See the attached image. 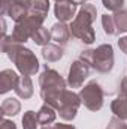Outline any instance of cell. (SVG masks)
<instances>
[{
    "label": "cell",
    "mask_w": 127,
    "mask_h": 129,
    "mask_svg": "<svg viewBox=\"0 0 127 129\" xmlns=\"http://www.w3.org/2000/svg\"><path fill=\"white\" fill-rule=\"evenodd\" d=\"M0 48L2 51L8 56V59L15 64V68L18 69V72L21 75H36L40 63L36 57V54L33 53L30 48L24 47L23 44H18L12 39V36L6 35L0 38Z\"/></svg>",
    "instance_id": "obj_1"
},
{
    "label": "cell",
    "mask_w": 127,
    "mask_h": 129,
    "mask_svg": "<svg viewBox=\"0 0 127 129\" xmlns=\"http://www.w3.org/2000/svg\"><path fill=\"white\" fill-rule=\"evenodd\" d=\"M97 17V8L91 3L81 5L76 17L70 23V33L73 38L79 39L81 42L90 45L96 41V32L93 29V23Z\"/></svg>",
    "instance_id": "obj_2"
},
{
    "label": "cell",
    "mask_w": 127,
    "mask_h": 129,
    "mask_svg": "<svg viewBox=\"0 0 127 129\" xmlns=\"http://www.w3.org/2000/svg\"><path fill=\"white\" fill-rule=\"evenodd\" d=\"M42 99L45 104L57 110L60 119H63L64 122H72L76 117L79 107L82 105L79 93H75L73 90H67V89L45 95L42 96Z\"/></svg>",
    "instance_id": "obj_3"
},
{
    "label": "cell",
    "mask_w": 127,
    "mask_h": 129,
    "mask_svg": "<svg viewBox=\"0 0 127 129\" xmlns=\"http://www.w3.org/2000/svg\"><path fill=\"white\" fill-rule=\"evenodd\" d=\"M79 59L99 74H109L114 69V48L111 44H102L94 50H84Z\"/></svg>",
    "instance_id": "obj_4"
},
{
    "label": "cell",
    "mask_w": 127,
    "mask_h": 129,
    "mask_svg": "<svg viewBox=\"0 0 127 129\" xmlns=\"http://www.w3.org/2000/svg\"><path fill=\"white\" fill-rule=\"evenodd\" d=\"M45 20H46L45 17L29 14L23 20H20V21L15 23V26L12 29V33H11L12 39L15 42H18V44H26L29 39L33 38V35L43 26Z\"/></svg>",
    "instance_id": "obj_5"
},
{
    "label": "cell",
    "mask_w": 127,
    "mask_h": 129,
    "mask_svg": "<svg viewBox=\"0 0 127 129\" xmlns=\"http://www.w3.org/2000/svg\"><path fill=\"white\" fill-rule=\"evenodd\" d=\"M39 87H40V98L54 92H60L67 87V81L52 68L45 66L43 72L39 75Z\"/></svg>",
    "instance_id": "obj_6"
},
{
    "label": "cell",
    "mask_w": 127,
    "mask_h": 129,
    "mask_svg": "<svg viewBox=\"0 0 127 129\" xmlns=\"http://www.w3.org/2000/svg\"><path fill=\"white\" fill-rule=\"evenodd\" d=\"M79 98H81V102L82 105L90 110V111H99L102 107H103V99H105V95H103V90L100 87L99 83L96 81H90L87 83L81 92H79Z\"/></svg>",
    "instance_id": "obj_7"
},
{
    "label": "cell",
    "mask_w": 127,
    "mask_h": 129,
    "mask_svg": "<svg viewBox=\"0 0 127 129\" xmlns=\"http://www.w3.org/2000/svg\"><path fill=\"white\" fill-rule=\"evenodd\" d=\"M90 66L82 62L81 59L72 62L69 68V75H67V86L70 89H82L84 81L88 78L90 75Z\"/></svg>",
    "instance_id": "obj_8"
},
{
    "label": "cell",
    "mask_w": 127,
    "mask_h": 129,
    "mask_svg": "<svg viewBox=\"0 0 127 129\" xmlns=\"http://www.w3.org/2000/svg\"><path fill=\"white\" fill-rule=\"evenodd\" d=\"M78 3L73 0H63V2H55L54 5V15L60 23H69L72 18L76 17L78 14Z\"/></svg>",
    "instance_id": "obj_9"
},
{
    "label": "cell",
    "mask_w": 127,
    "mask_h": 129,
    "mask_svg": "<svg viewBox=\"0 0 127 129\" xmlns=\"http://www.w3.org/2000/svg\"><path fill=\"white\" fill-rule=\"evenodd\" d=\"M30 5H32L30 0H11L6 17H9L11 20H14L17 23V21H20V20H23L24 17L29 15Z\"/></svg>",
    "instance_id": "obj_10"
},
{
    "label": "cell",
    "mask_w": 127,
    "mask_h": 129,
    "mask_svg": "<svg viewBox=\"0 0 127 129\" xmlns=\"http://www.w3.org/2000/svg\"><path fill=\"white\" fill-rule=\"evenodd\" d=\"M20 75L14 69H3L0 72V93L5 95L11 90H15Z\"/></svg>",
    "instance_id": "obj_11"
},
{
    "label": "cell",
    "mask_w": 127,
    "mask_h": 129,
    "mask_svg": "<svg viewBox=\"0 0 127 129\" xmlns=\"http://www.w3.org/2000/svg\"><path fill=\"white\" fill-rule=\"evenodd\" d=\"M51 36H52V41L57 44V45H61L64 47L69 41H70V26H67V23H60L57 21L52 27H51Z\"/></svg>",
    "instance_id": "obj_12"
},
{
    "label": "cell",
    "mask_w": 127,
    "mask_h": 129,
    "mask_svg": "<svg viewBox=\"0 0 127 129\" xmlns=\"http://www.w3.org/2000/svg\"><path fill=\"white\" fill-rule=\"evenodd\" d=\"M15 95L24 101L30 99L34 93V89H33V81L29 75H20V80H18V84L15 87Z\"/></svg>",
    "instance_id": "obj_13"
},
{
    "label": "cell",
    "mask_w": 127,
    "mask_h": 129,
    "mask_svg": "<svg viewBox=\"0 0 127 129\" xmlns=\"http://www.w3.org/2000/svg\"><path fill=\"white\" fill-rule=\"evenodd\" d=\"M64 56V50L61 45L57 44H48L45 47H42V57L46 63H54L58 62Z\"/></svg>",
    "instance_id": "obj_14"
},
{
    "label": "cell",
    "mask_w": 127,
    "mask_h": 129,
    "mask_svg": "<svg viewBox=\"0 0 127 129\" xmlns=\"http://www.w3.org/2000/svg\"><path fill=\"white\" fill-rule=\"evenodd\" d=\"M57 114H58V113H57V110H55L54 107H51V105H48V104H43V105L39 108V111H37L39 123H40L42 126H48V125H51V123L55 122Z\"/></svg>",
    "instance_id": "obj_15"
},
{
    "label": "cell",
    "mask_w": 127,
    "mask_h": 129,
    "mask_svg": "<svg viewBox=\"0 0 127 129\" xmlns=\"http://www.w3.org/2000/svg\"><path fill=\"white\" fill-rule=\"evenodd\" d=\"M21 111V104L17 98H8L2 102V107H0V114L2 117H12V116H17L18 113Z\"/></svg>",
    "instance_id": "obj_16"
},
{
    "label": "cell",
    "mask_w": 127,
    "mask_h": 129,
    "mask_svg": "<svg viewBox=\"0 0 127 129\" xmlns=\"http://www.w3.org/2000/svg\"><path fill=\"white\" fill-rule=\"evenodd\" d=\"M30 12L33 15H40V17H48L49 12V0H30Z\"/></svg>",
    "instance_id": "obj_17"
},
{
    "label": "cell",
    "mask_w": 127,
    "mask_h": 129,
    "mask_svg": "<svg viewBox=\"0 0 127 129\" xmlns=\"http://www.w3.org/2000/svg\"><path fill=\"white\" fill-rule=\"evenodd\" d=\"M32 41L36 44V45H40V47H45V45H48V44H51V41H52V36H51V30H48L46 27H40L37 32L33 35Z\"/></svg>",
    "instance_id": "obj_18"
},
{
    "label": "cell",
    "mask_w": 127,
    "mask_h": 129,
    "mask_svg": "<svg viewBox=\"0 0 127 129\" xmlns=\"http://www.w3.org/2000/svg\"><path fill=\"white\" fill-rule=\"evenodd\" d=\"M21 122H23V129H37L39 125H40L39 119H37V113L32 111V110H29V111L24 113Z\"/></svg>",
    "instance_id": "obj_19"
},
{
    "label": "cell",
    "mask_w": 127,
    "mask_h": 129,
    "mask_svg": "<svg viewBox=\"0 0 127 129\" xmlns=\"http://www.w3.org/2000/svg\"><path fill=\"white\" fill-rule=\"evenodd\" d=\"M114 21L117 33H126L127 32V9H121L114 14Z\"/></svg>",
    "instance_id": "obj_20"
},
{
    "label": "cell",
    "mask_w": 127,
    "mask_h": 129,
    "mask_svg": "<svg viewBox=\"0 0 127 129\" xmlns=\"http://www.w3.org/2000/svg\"><path fill=\"white\" fill-rule=\"evenodd\" d=\"M102 27H103V32L106 33L108 36H114V35H117V27H115L114 15L103 14V15H102Z\"/></svg>",
    "instance_id": "obj_21"
},
{
    "label": "cell",
    "mask_w": 127,
    "mask_h": 129,
    "mask_svg": "<svg viewBox=\"0 0 127 129\" xmlns=\"http://www.w3.org/2000/svg\"><path fill=\"white\" fill-rule=\"evenodd\" d=\"M102 5L105 6V9L114 14L124 9V0H102Z\"/></svg>",
    "instance_id": "obj_22"
},
{
    "label": "cell",
    "mask_w": 127,
    "mask_h": 129,
    "mask_svg": "<svg viewBox=\"0 0 127 129\" xmlns=\"http://www.w3.org/2000/svg\"><path fill=\"white\" fill-rule=\"evenodd\" d=\"M106 129H127V122L126 120H121V119L117 117V116H114V117L109 120Z\"/></svg>",
    "instance_id": "obj_23"
},
{
    "label": "cell",
    "mask_w": 127,
    "mask_h": 129,
    "mask_svg": "<svg viewBox=\"0 0 127 129\" xmlns=\"http://www.w3.org/2000/svg\"><path fill=\"white\" fill-rule=\"evenodd\" d=\"M0 129H17V125L12 122V120H8V119H2V126Z\"/></svg>",
    "instance_id": "obj_24"
},
{
    "label": "cell",
    "mask_w": 127,
    "mask_h": 129,
    "mask_svg": "<svg viewBox=\"0 0 127 129\" xmlns=\"http://www.w3.org/2000/svg\"><path fill=\"white\" fill-rule=\"evenodd\" d=\"M9 5H11V0H2V11H0V15L2 17H6L8 15Z\"/></svg>",
    "instance_id": "obj_25"
},
{
    "label": "cell",
    "mask_w": 127,
    "mask_h": 129,
    "mask_svg": "<svg viewBox=\"0 0 127 129\" xmlns=\"http://www.w3.org/2000/svg\"><path fill=\"white\" fill-rule=\"evenodd\" d=\"M118 47L124 54H127V36H123L118 39Z\"/></svg>",
    "instance_id": "obj_26"
},
{
    "label": "cell",
    "mask_w": 127,
    "mask_h": 129,
    "mask_svg": "<svg viewBox=\"0 0 127 129\" xmlns=\"http://www.w3.org/2000/svg\"><path fill=\"white\" fill-rule=\"evenodd\" d=\"M52 129H76L73 125H66V123H55L52 125Z\"/></svg>",
    "instance_id": "obj_27"
},
{
    "label": "cell",
    "mask_w": 127,
    "mask_h": 129,
    "mask_svg": "<svg viewBox=\"0 0 127 129\" xmlns=\"http://www.w3.org/2000/svg\"><path fill=\"white\" fill-rule=\"evenodd\" d=\"M120 92H127V77H124V78H123V81H121Z\"/></svg>",
    "instance_id": "obj_28"
},
{
    "label": "cell",
    "mask_w": 127,
    "mask_h": 129,
    "mask_svg": "<svg viewBox=\"0 0 127 129\" xmlns=\"http://www.w3.org/2000/svg\"><path fill=\"white\" fill-rule=\"evenodd\" d=\"M2 36H6V21L2 18Z\"/></svg>",
    "instance_id": "obj_29"
},
{
    "label": "cell",
    "mask_w": 127,
    "mask_h": 129,
    "mask_svg": "<svg viewBox=\"0 0 127 129\" xmlns=\"http://www.w3.org/2000/svg\"><path fill=\"white\" fill-rule=\"evenodd\" d=\"M75 3H78V5H84V3H87V2H90V0H73Z\"/></svg>",
    "instance_id": "obj_30"
},
{
    "label": "cell",
    "mask_w": 127,
    "mask_h": 129,
    "mask_svg": "<svg viewBox=\"0 0 127 129\" xmlns=\"http://www.w3.org/2000/svg\"><path fill=\"white\" fill-rule=\"evenodd\" d=\"M120 95H123L124 99H126V102H127V92H120Z\"/></svg>",
    "instance_id": "obj_31"
},
{
    "label": "cell",
    "mask_w": 127,
    "mask_h": 129,
    "mask_svg": "<svg viewBox=\"0 0 127 129\" xmlns=\"http://www.w3.org/2000/svg\"><path fill=\"white\" fill-rule=\"evenodd\" d=\"M54 2H63V0H54Z\"/></svg>",
    "instance_id": "obj_32"
}]
</instances>
